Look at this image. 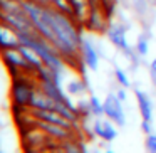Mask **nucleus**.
Masks as SVG:
<instances>
[{
  "instance_id": "nucleus-1",
  "label": "nucleus",
  "mask_w": 156,
  "mask_h": 153,
  "mask_svg": "<svg viewBox=\"0 0 156 153\" xmlns=\"http://www.w3.org/2000/svg\"><path fill=\"white\" fill-rule=\"evenodd\" d=\"M30 76H34V74L19 72V74L12 76V84H10L12 106H17V108H29L32 94H34V89L37 88V79L34 78V81H32Z\"/></svg>"
},
{
  "instance_id": "nucleus-2",
  "label": "nucleus",
  "mask_w": 156,
  "mask_h": 153,
  "mask_svg": "<svg viewBox=\"0 0 156 153\" xmlns=\"http://www.w3.org/2000/svg\"><path fill=\"white\" fill-rule=\"evenodd\" d=\"M0 59H2V62L9 67V71L12 72V76H15L17 72H27V74L35 76V69L32 67L30 62L27 61V57L24 56L20 46L0 51Z\"/></svg>"
},
{
  "instance_id": "nucleus-3",
  "label": "nucleus",
  "mask_w": 156,
  "mask_h": 153,
  "mask_svg": "<svg viewBox=\"0 0 156 153\" xmlns=\"http://www.w3.org/2000/svg\"><path fill=\"white\" fill-rule=\"evenodd\" d=\"M109 24V14L102 9V5H96V7H91L87 15V20L84 22V29H87L92 34H106Z\"/></svg>"
},
{
  "instance_id": "nucleus-4",
  "label": "nucleus",
  "mask_w": 156,
  "mask_h": 153,
  "mask_svg": "<svg viewBox=\"0 0 156 153\" xmlns=\"http://www.w3.org/2000/svg\"><path fill=\"white\" fill-rule=\"evenodd\" d=\"M128 31H129V27L124 22H111L108 31H106V37H108V41L116 49H119L122 52H128L133 49L128 44Z\"/></svg>"
},
{
  "instance_id": "nucleus-5",
  "label": "nucleus",
  "mask_w": 156,
  "mask_h": 153,
  "mask_svg": "<svg viewBox=\"0 0 156 153\" xmlns=\"http://www.w3.org/2000/svg\"><path fill=\"white\" fill-rule=\"evenodd\" d=\"M0 20L7 24L10 29H14L17 34H30V32H37L32 24V20L29 19V15L25 14H12V12H2L0 10Z\"/></svg>"
},
{
  "instance_id": "nucleus-6",
  "label": "nucleus",
  "mask_w": 156,
  "mask_h": 153,
  "mask_svg": "<svg viewBox=\"0 0 156 153\" xmlns=\"http://www.w3.org/2000/svg\"><path fill=\"white\" fill-rule=\"evenodd\" d=\"M104 116L114 121L119 128L126 126V113L122 108V101L118 98L116 93H109L104 99Z\"/></svg>"
},
{
  "instance_id": "nucleus-7",
  "label": "nucleus",
  "mask_w": 156,
  "mask_h": 153,
  "mask_svg": "<svg viewBox=\"0 0 156 153\" xmlns=\"http://www.w3.org/2000/svg\"><path fill=\"white\" fill-rule=\"evenodd\" d=\"M91 128H92V135L98 136L99 140H102V141H106V143H111L118 138V128L119 126L116 125L114 121H111L109 118H106V116H98V118H94Z\"/></svg>"
},
{
  "instance_id": "nucleus-8",
  "label": "nucleus",
  "mask_w": 156,
  "mask_h": 153,
  "mask_svg": "<svg viewBox=\"0 0 156 153\" xmlns=\"http://www.w3.org/2000/svg\"><path fill=\"white\" fill-rule=\"evenodd\" d=\"M81 59H82V64L87 69H91V71H98L99 69V61H101L99 51L86 37L82 39V44H81Z\"/></svg>"
},
{
  "instance_id": "nucleus-9",
  "label": "nucleus",
  "mask_w": 156,
  "mask_h": 153,
  "mask_svg": "<svg viewBox=\"0 0 156 153\" xmlns=\"http://www.w3.org/2000/svg\"><path fill=\"white\" fill-rule=\"evenodd\" d=\"M134 96H136V101H138L141 119H149V121H153V118H154V104H153L151 98L139 88H134Z\"/></svg>"
},
{
  "instance_id": "nucleus-10",
  "label": "nucleus",
  "mask_w": 156,
  "mask_h": 153,
  "mask_svg": "<svg viewBox=\"0 0 156 153\" xmlns=\"http://www.w3.org/2000/svg\"><path fill=\"white\" fill-rule=\"evenodd\" d=\"M55 99H52L47 93L44 91L42 88H37L34 89V94H32V99H30V104L29 108H34V109H55Z\"/></svg>"
},
{
  "instance_id": "nucleus-11",
  "label": "nucleus",
  "mask_w": 156,
  "mask_h": 153,
  "mask_svg": "<svg viewBox=\"0 0 156 153\" xmlns=\"http://www.w3.org/2000/svg\"><path fill=\"white\" fill-rule=\"evenodd\" d=\"M17 46H20L19 34L0 20V51L9 49V47H17Z\"/></svg>"
},
{
  "instance_id": "nucleus-12",
  "label": "nucleus",
  "mask_w": 156,
  "mask_h": 153,
  "mask_svg": "<svg viewBox=\"0 0 156 153\" xmlns=\"http://www.w3.org/2000/svg\"><path fill=\"white\" fill-rule=\"evenodd\" d=\"M66 93H67L71 98H81L84 93H87L89 89V82L87 79H81V78H74V79H69L64 86Z\"/></svg>"
},
{
  "instance_id": "nucleus-13",
  "label": "nucleus",
  "mask_w": 156,
  "mask_h": 153,
  "mask_svg": "<svg viewBox=\"0 0 156 153\" xmlns=\"http://www.w3.org/2000/svg\"><path fill=\"white\" fill-rule=\"evenodd\" d=\"M20 49H22V52H24V56L27 57V61L30 62V66L35 69V72H37V69H41L42 66H44L42 57H41V56H39L32 47H29V46H20Z\"/></svg>"
},
{
  "instance_id": "nucleus-14",
  "label": "nucleus",
  "mask_w": 156,
  "mask_h": 153,
  "mask_svg": "<svg viewBox=\"0 0 156 153\" xmlns=\"http://www.w3.org/2000/svg\"><path fill=\"white\" fill-rule=\"evenodd\" d=\"M87 99H89V109H91L92 118L104 116V101H101L96 94H91Z\"/></svg>"
},
{
  "instance_id": "nucleus-15",
  "label": "nucleus",
  "mask_w": 156,
  "mask_h": 153,
  "mask_svg": "<svg viewBox=\"0 0 156 153\" xmlns=\"http://www.w3.org/2000/svg\"><path fill=\"white\" fill-rule=\"evenodd\" d=\"M134 51L138 52L139 57H146V56L149 54V39H148V35L141 34L138 39H136Z\"/></svg>"
},
{
  "instance_id": "nucleus-16",
  "label": "nucleus",
  "mask_w": 156,
  "mask_h": 153,
  "mask_svg": "<svg viewBox=\"0 0 156 153\" xmlns=\"http://www.w3.org/2000/svg\"><path fill=\"white\" fill-rule=\"evenodd\" d=\"M114 78L116 81H118V84L121 86V88H131V79H129V76L126 74L124 69H121L119 66H114Z\"/></svg>"
},
{
  "instance_id": "nucleus-17",
  "label": "nucleus",
  "mask_w": 156,
  "mask_h": 153,
  "mask_svg": "<svg viewBox=\"0 0 156 153\" xmlns=\"http://www.w3.org/2000/svg\"><path fill=\"white\" fill-rule=\"evenodd\" d=\"M51 5L55 7L57 10H61V12H64V14H67V15L72 17V5H71L69 0H52Z\"/></svg>"
},
{
  "instance_id": "nucleus-18",
  "label": "nucleus",
  "mask_w": 156,
  "mask_h": 153,
  "mask_svg": "<svg viewBox=\"0 0 156 153\" xmlns=\"http://www.w3.org/2000/svg\"><path fill=\"white\" fill-rule=\"evenodd\" d=\"M131 2V7L134 9L138 14H144L148 10V5H149V0H129Z\"/></svg>"
},
{
  "instance_id": "nucleus-19",
  "label": "nucleus",
  "mask_w": 156,
  "mask_h": 153,
  "mask_svg": "<svg viewBox=\"0 0 156 153\" xmlns=\"http://www.w3.org/2000/svg\"><path fill=\"white\" fill-rule=\"evenodd\" d=\"M144 146L148 151L151 153H156V133H149V135H146V140H144Z\"/></svg>"
},
{
  "instance_id": "nucleus-20",
  "label": "nucleus",
  "mask_w": 156,
  "mask_h": 153,
  "mask_svg": "<svg viewBox=\"0 0 156 153\" xmlns=\"http://www.w3.org/2000/svg\"><path fill=\"white\" fill-rule=\"evenodd\" d=\"M141 131L144 133V135H149V133L154 131V129H153V121H149V119H141Z\"/></svg>"
},
{
  "instance_id": "nucleus-21",
  "label": "nucleus",
  "mask_w": 156,
  "mask_h": 153,
  "mask_svg": "<svg viewBox=\"0 0 156 153\" xmlns=\"http://www.w3.org/2000/svg\"><path fill=\"white\" fill-rule=\"evenodd\" d=\"M149 76H151L153 81H156V57L149 62Z\"/></svg>"
},
{
  "instance_id": "nucleus-22",
  "label": "nucleus",
  "mask_w": 156,
  "mask_h": 153,
  "mask_svg": "<svg viewBox=\"0 0 156 153\" xmlns=\"http://www.w3.org/2000/svg\"><path fill=\"white\" fill-rule=\"evenodd\" d=\"M116 94H118V98L121 99L122 103H126V99H128V91H126V88H121L116 91Z\"/></svg>"
},
{
  "instance_id": "nucleus-23",
  "label": "nucleus",
  "mask_w": 156,
  "mask_h": 153,
  "mask_svg": "<svg viewBox=\"0 0 156 153\" xmlns=\"http://www.w3.org/2000/svg\"><path fill=\"white\" fill-rule=\"evenodd\" d=\"M153 82H154V94H156V81H153Z\"/></svg>"
},
{
  "instance_id": "nucleus-24",
  "label": "nucleus",
  "mask_w": 156,
  "mask_h": 153,
  "mask_svg": "<svg viewBox=\"0 0 156 153\" xmlns=\"http://www.w3.org/2000/svg\"><path fill=\"white\" fill-rule=\"evenodd\" d=\"M118 2H126V0H118Z\"/></svg>"
}]
</instances>
